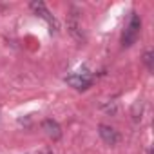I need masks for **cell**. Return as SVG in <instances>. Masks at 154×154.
I'll list each match as a JSON object with an SVG mask.
<instances>
[{
	"label": "cell",
	"mask_w": 154,
	"mask_h": 154,
	"mask_svg": "<svg viewBox=\"0 0 154 154\" xmlns=\"http://www.w3.org/2000/svg\"><path fill=\"white\" fill-rule=\"evenodd\" d=\"M140 29H141L140 15L132 13V15H131V20H129V26H127V27H125V31H123L122 45H123V47H131V45L136 42V38H138V35H140Z\"/></svg>",
	"instance_id": "6da1fadb"
},
{
	"label": "cell",
	"mask_w": 154,
	"mask_h": 154,
	"mask_svg": "<svg viewBox=\"0 0 154 154\" xmlns=\"http://www.w3.org/2000/svg\"><path fill=\"white\" fill-rule=\"evenodd\" d=\"M67 84L72 85L74 89L82 91V89H87V87L93 84V78H91V74L84 69V71H76V72H72L71 76H67Z\"/></svg>",
	"instance_id": "7a4b0ae2"
},
{
	"label": "cell",
	"mask_w": 154,
	"mask_h": 154,
	"mask_svg": "<svg viewBox=\"0 0 154 154\" xmlns=\"http://www.w3.org/2000/svg\"><path fill=\"white\" fill-rule=\"evenodd\" d=\"M31 9H33L40 18H44V20L49 24V27H53V31H58V22H56V18L51 15V11L47 9V6H45L44 2H31Z\"/></svg>",
	"instance_id": "3957f363"
},
{
	"label": "cell",
	"mask_w": 154,
	"mask_h": 154,
	"mask_svg": "<svg viewBox=\"0 0 154 154\" xmlns=\"http://www.w3.org/2000/svg\"><path fill=\"white\" fill-rule=\"evenodd\" d=\"M98 134H100V138H102L107 145H116V143L120 141L118 131L112 129V127H109V125H100V127H98Z\"/></svg>",
	"instance_id": "277c9868"
},
{
	"label": "cell",
	"mask_w": 154,
	"mask_h": 154,
	"mask_svg": "<svg viewBox=\"0 0 154 154\" xmlns=\"http://www.w3.org/2000/svg\"><path fill=\"white\" fill-rule=\"evenodd\" d=\"M69 33L78 42H84V33H82V26H80L78 15H76V9H72V15L69 18Z\"/></svg>",
	"instance_id": "5b68a950"
},
{
	"label": "cell",
	"mask_w": 154,
	"mask_h": 154,
	"mask_svg": "<svg viewBox=\"0 0 154 154\" xmlns=\"http://www.w3.org/2000/svg\"><path fill=\"white\" fill-rule=\"evenodd\" d=\"M42 129H44V132H45L51 140H58V138L62 136V129H60V125H58L54 120H44Z\"/></svg>",
	"instance_id": "8992f818"
},
{
	"label": "cell",
	"mask_w": 154,
	"mask_h": 154,
	"mask_svg": "<svg viewBox=\"0 0 154 154\" xmlns=\"http://www.w3.org/2000/svg\"><path fill=\"white\" fill-rule=\"evenodd\" d=\"M143 62H145L147 69H149V71H152V51H147V53L143 54Z\"/></svg>",
	"instance_id": "52a82bcc"
}]
</instances>
